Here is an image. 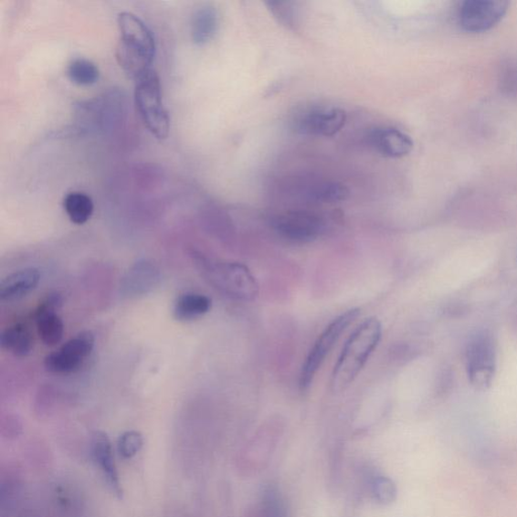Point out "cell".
<instances>
[{
    "mask_svg": "<svg viewBox=\"0 0 517 517\" xmlns=\"http://www.w3.org/2000/svg\"><path fill=\"white\" fill-rule=\"evenodd\" d=\"M118 26V62L122 70L136 81L152 70L157 49L155 37L148 26L132 13H121Z\"/></svg>",
    "mask_w": 517,
    "mask_h": 517,
    "instance_id": "6da1fadb",
    "label": "cell"
},
{
    "mask_svg": "<svg viewBox=\"0 0 517 517\" xmlns=\"http://www.w3.org/2000/svg\"><path fill=\"white\" fill-rule=\"evenodd\" d=\"M381 334V322L375 318L364 321L352 332L332 371L331 389L334 394L346 390L358 377L377 348Z\"/></svg>",
    "mask_w": 517,
    "mask_h": 517,
    "instance_id": "7a4b0ae2",
    "label": "cell"
},
{
    "mask_svg": "<svg viewBox=\"0 0 517 517\" xmlns=\"http://www.w3.org/2000/svg\"><path fill=\"white\" fill-rule=\"evenodd\" d=\"M194 258L206 280L228 298L242 301L257 298L258 282L245 265L213 260L198 253H194Z\"/></svg>",
    "mask_w": 517,
    "mask_h": 517,
    "instance_id": "3957f363",
    "label": "cell"
},
{
    "mask_svg": "<svg viewBox=\"0 0 517 517\" xmlns=\"http://www.w3.org/2000/svg\"><path fill=\"white\" fill-rule=\"evenodd\" d=\"M135 103L143 124L152 135L158 140L167 139L170 119L163 102L160 79L154 69L136 80Z\"/></svg>",
    "mask_w": 517,
    "mask_h": 517,
    "instance_id": "277c9868",
    "label": "cell"
},
{
    "mask_svg": "<svg viewBox=\"0 0 517 517\" xmlns=\"http://www.w3.org/2000/svg\"><path fill=\"white\" fill-rule=\"evenodd\" d=\"M360 310L352 309L339 315L321 333L313 347L306 357L300 377V387L302 392L309 390L325 359L342 337V334L359 317Z\"/></svg>",
    "mask_w": 517,
    "mask_h": 517,
    "instance_id": "5b68a950",
    "label": "cell"
},
{
    "mask_svg": "<svg viewBox=\"0 0 517 517\" xmlns=\"http://www.w3.org/2000/svg\"><path fill=\"white\" fill-rule=\"evenodd\" d=\"M347 113L337 107L317 105L296 114L293 129L305 136L332 137L346 124Z\"/></svg>",
    "mask_w": 517,
    "mask_h": 517,
    "instance_id": "8992f818",
    "label": "cell"
},
{
    "mask_svg": "<svg viewBox=\"0 0 517 517\" xmlns=\"http://www.w3.org/2000/svg\"><path fill=\"white\" fill-rule=\"evenodd\" d=\"M275 232L294 243H310L319 238L325 229L324 220L305 210H290L272 218Z\"/></svg>",
    "mask_w": 517,
    "mask_h": 517,
    "instance_id": "52a82bcc",
    "label": "cell"
},
{
    "mask_svg": "<svg viewBox=\"0 0 517 517\" xmlns=\"http://www.w3.org/2000/svg\"><path fill=\"white\" fill-rule=\"evenodd\" d=\"M509 6L503 0H467L459 9V23L467 32L490 31L502 20Z\"/></svg>",
    "mask_w": 517,
    "mask_h": 517,
    "instance_id": "ba28073f",
    "label": "cell"
},
{
    "mask_svg": "<svg viewBox=\"0 0 517 517\" xmlns=\"http://www.w3.org/2000/svg\"><path fill=\"white\" fill-rule=\"evenodd\" d=\"M95 339L93 333L85 331L66 342L63 346L45 358V367L57 375H69L78 371L93 348Z\"/></svg>",
    "mask_w": 517,
    "mask_h": 517,
    "instance_id": "9c48e42d",
    "label": "cell"
},
{
    "mask_svg": "<svg viewBox=\"0 0 517 517\" xmlns=\"http://www.w3.org/2000/svg\"><path fill=\"white\" fill-rule=\"evenodd\" d=\"M495 348L491 337L479 336L467 351L469 380L478 390H486L492 385L495 373Z\"/></svg>",
    "mask_w": 517,
    "mask_h": 517,
    "instance_id": "30bf717a",
    "label": "cell"
},
{
    "mask_svg": "<svg viewBox=\"0 0 517 517\" xmlns=\"http://www.w3.org/2000/svg\"><path fill=\"white\" fill-rule=\"evenodd\" d=\"M62 303L63 299L58 292L50 293L46 296L36 311L37 333L46 346H56L63 339L64 323L58 315Z\"/></svg>",
    "mask_w": 517,
    "mask_h": 517,
    "instance_id": "8fae6325",
    "label": "cell"
},
{
    "mask_svg": "<svg viewBox=\"0 0 517 517\" xmlns=\"http://www.w3.org/2000/svg\"><path fill=\"white\" fill-rule=\"evenodd\" d=\"M90 451L94 463L99 467L111 491L122 498L120 473L109 436L103 432H95L91 438Z\"/></svg>",
    "mask_w": 517,
    "mask_h": 517,
    "instance_id": "7c38bea8",
    "label": "cell"
},
{
    "mask_svg": "<svg viewBox=\"0 0 517 517\" xmlns=\"http://www.w3.org/2000/svg\"><path fill=\"white\" fill-rule=\"evenodd\" d=\"M279 434L262 433L257 435L239 457V468L246 475H257L265 470L274 455Z\"/></svg>",
    "mask_w": 517,
    "mask_h": 517,
    "instance_id": "4fadbf2b",
    "label": "cell"
},
{
    "mask_svg": "<svg viewBox=\"0 0 517 517\" xmlns=\"http://www.w3.org/2000/svg\"><path fill=\"white\" fill-rule=\"evenodd\" d=\"M373 149L387 158H402L410 154L414 141L406 132L392 127H380L369 133Z\"/></svg>",
    "mask_w": 517,
    "mask_h": 517,
    "instance_id": "5bb4252c",
    "label": "cell"
},
{
    "mask_svg": "<svg viewBox=\"0 0 517 517\" xmlns=\"http://www.w3.org/2000/svg\"><path fill=\"white\" fill-rule=\"evenodd\" d=\"M41 281V272L37 268H26L9 274L0 283V299L16 301L26 298Z\"/></svg>",
    "mask_w": 517,
    "mask_h": 517,
    "instance_id": "9a60e30c",
    "label": "cell"
},
{
    "mask_svg": "<svg viewBox=\"0 0 517 517\" xmlns=\"http://www.w3.org/2000/svg\"><path fill=\"white\" fill-rule=\"evenodd\" d=\"M159 279L155 265L148 261L139 262L124 277L121 289L129 296H139L155 289Z\"/></svg>",
    "mask_w": 517,
    "mask_h": 517,
    "instance_id": "2e32d148",
    "label": "cell"
},
{
    "mask_svg": "<svg viewBox=\"0 0 517 517\" xmlns=\"http://www.w3.org/2000/svg\"><path fill=\"white\" fill-rule=\"evenodd\" d=\"M219 26V16L215 6H200L191 17V39L198 47L208 44L216 37Z\"/></svg>",
    "mask_w": 517,
    "mask_h": 517,
    "instance_id": "e0dca14e",
    "label": "cell"
},
{
    "mask_svg": "<svg viewBox=\"0 0 517 517\" xmlns=\"http://www.w3.org/2000/svg\"><path fill=\"white\" fill-rule=\"evenodd\" d=\"M34 338L26 324L18 322L7 327L0 334V346L16 357L30 355L34 350Z\"/></svg>",
    "mask_w": 517,
    "mask_h": 517,
    "instance_id": "ac0fdd59",
    "label": "cell"
},
{
    "mask_svg": "<svg viewBox=\"0 0 517 517\" xmlns=\"http://www.w3.org/2000/svg\"><path fill=\"white\" fill-rule=\"evenodd\" d=\"M251 517H290L289 506L279 487L274 484L264 487Z\"/></svg>",
    "mask_w": 517,
    "mask_h": 517,
    "instance_id": "d6986e66",
    "label": "cell"
},
{
    "mask_svg": "<svg viewBox=\"0 0 517 517\" xmlns=\"http://www.w3.org/2000/svg\"><path fill=\"white\" fill-rule=\"evenodd\" d=\"M212 309V301L206 295L185 293L174 303V318L180 322H190L204 317Z\"/></svg>",
    "mask_w": 517,
    "mask_h": 517,
    "instance_id": "ffe728a7",
    "label": "cell"
},
{
    "mask_svg": "<svg viewBox=\"0 0 517 517\" xmlns=\"http://www.w3.org/2000/svg\"><path fill=\"white\" fill-rule=\"evenodd\" d=\"M365 477V486L373 501L380 505H390L396 501L397 486L391 478L377 472H370Z\"/></svg>",
    "mask_w": 517,
    "mask_h": 517,
    "instance_id": "44dd1931",
    "label": "cell"
},
{
    "mask_svg": "<svg viewBox=\"0 0 517 517\" xmlns=\"http://www.w3.org/2000/svg\"><path fill=\"white\" fill-rule=\"evenodd\" d=\"M67 216L75 225H84L93 215L94 205L91 197L80 191H73L67 195L63 201Z\"/></svg>",
    "mask_w": 517,
    "mask_h": 517,
    "instance_id": "7402d4cb",
    "label": "cell"
},
{
    "mask_svg": "<svg viewBox=\"0 0 517 517\" xmlns=\"http://www.w3.org/2000/svg\"><path fill=\"white\" fill-rule=\"evenodd\" d=\"M23 484L16 475L3 477L0 483V517H12L20 503Z\"/></svg>",
    "mask_w": 517,
    "mask_h": 517,
    "instance_id": "603a6c76",
    "label": "cell"
},
{
    "mask_svg": "<svg viewBox=\"0 0 517 517\" xmlns=\"http://www.w3.org/2000/svg\"><path fill=\"white\" fill-rule=\"evenodd\" d=\"M349 189L339 182H322L309 191V197L315 203L336 204L349 197Z\"/></svg>",
    "mask_w": 517,
    "mask_h": 517,
    "instance_id": "cb8c5ba5",
    "label": "cell"
},
{
    "mask_svg": "<svg viewBox=\"0 0 517 517\" xmlns=\"http://www.w3.org/2000/svg\"><path fill=\"white\" fill-rule=\"evenodd\" d=\"M67 75L69 79L79 86H90L100 79V69L92 61L78 58L70 62Z\"/></svg>",
    "mask_w": 517,
    "mask_h": 517,
    "instance_id": "d4e9b609",
    "label": "cell"
},
{
    "mask_svg": "<svg viewBox=\"0 0 517 517\" xmlns=\"http://www.w3.org/2000/svg\"><path fill=\"white\" fill-rule=\"evenodd\" d=\"M143 438L138 430H127L118 439V452L124 459L136 457L142 448Z\"/></svg>",
    "mask_w": 517,
    "mask_h": 517,
    "instance_id": "484cf974",
    "label": "cell"
},
{
    "mask_svg": "<svg viewBox=\"0 0 517 517\" xmlns=\"http://www.w3.org/2000/svg\"><path fill=\"white\" fill-rule=\"evenodd\" d=\"M271 13L285 26H292L296 23L293 4L285 2H270L266 4Z\"/></svg>",
    "mask_w": 517,
    "mask_h": 517,
    "instance_id": "4316f807",
    "label": "cell"
},
{
    "mask_svg": "<svg viewBox=\"0 0 517 517\" xmlns=\"http://www.w3.org/2000/svg\"><path fill=\"white\" fill-rule=\"evenodd\" d=\"M501 88L510 95L517 94V62H510L501 73Z\"/></svg>",
    "mask_w": 517,
    "mask_h": 517,
    "instance_id": "83f0119b",
    "label": "cell"
},
{
    "mask_svg": "<svg viewBox=\"0 0 517 517\" xmlns=\"http://www.w3.org/2000/svg\"><path fill=\"white\" fill-rule=\"evenodd\" d=\"M18 517H41L36 512L33 511H25L23 512Z\"/></svg>",
    "mask_w": 517,
    "mask_h": 517,
    "instance_id": "f1b7e54d",
    "label": "cell"
}]
</instances>
